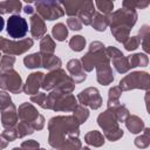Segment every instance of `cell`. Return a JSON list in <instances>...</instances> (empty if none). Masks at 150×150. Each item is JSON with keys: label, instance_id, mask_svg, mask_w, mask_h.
<instances>
[{"label": "cell", "instance_id": "1", "mask_svg": "<svg viewBox=\"0 0 150 150\" xmlns=\"http://www.w3.org/2000/svg\"><path fill=\"white\" fill-rule=\"evenodd\" d=\"M48 143L55 149H81L82 144L79 138L80 124L73 117L54 116L48 122Z\"/></svg>", "mask_w": 150, "mask_h": 150}, {"label": "cell", "instance_id": "2", "mask_svg": "<svg viewBox=\"0 0 150 150\" xmlns=\"http://www.w3.org/2000/svg\"><path fill=\"white\" fill-rule=\"evenodd\" d=\"M97 124L103 130V135L108 141L115 142L122 138L123 130L120 128L118 121L116 120L112 109L107 108V110L101 112L97 117Z\"/></svg>", "mask_w": 150, "mask_h": 150}, {"label": "cell", "instance_id": "3", "mask_svg": "<svg viewBox=\"0 0 150 150\" xmlns=\"http://www.w3.org/2000/svg\"><path fill=\"white\" fill-rule=\"evenodd\" d=\"M77 104V98L71 95V93L61 94L55 89L50 90L46 100V109H50L54 111L71 112Z\"/></svg>", "mask_w": 150, "mask_h": 150}, {"label": "cell", "instance_id": "4", "mask_svg": "<svg viewBox=\"0 0 150 150\" xmlns=\"http://www.w3.org/2000/svg\"><path fill=\"white\" fill-rule=\"evenodd\" d=\"M120 88L122 91H128L131 89H143L149 90L150 88V75L146 71H131L125 75L120 81Z\"/></svg>", "mask_w": 150, "mask_h": 150}, {"label": "cell", "instance_id": "5", "mask_svg": "<svg viewBox=\"0 0 150 150\" xmlns=\"http://www.w3.org/2000/svg\"><path fill=\"white\" fill-rule=\"evenodd\" d=\"M105 54V47L101 41H93L89 45V50L82 56L81 64L84 71H91L94 70L97 62L104 56Z\"/></svg>", "mask_w": 150, "mask_h": 150}, {"label": "cell", "instance_id": "6", "mask_svg": "<svg viewBox=\"0 0 150 150\" xmlns=\"http://www.w3.org/2000/svg\"><path fill=\"white\" fill-rule=\"evenodd\" d=\"M33 39L23 38L19 40H8L0 36V50L8 55H21L33 47Z\"/></svg>", "mask_w": 150, "mask_h": 150}, {"label": "cell", "instance_id": "7", "mask_svg": "<svg viewBox=\"0 0 150 150\" xmlns=\"http://www.w3.org/2000/svg\"><path fill=\"white\" fill-rule=\"evenodd\" d=\"M35 8L38 14L43 20L53 21L55 19L62 18L64 15V11L61 7L57 0H40L35 1Z\"/></svg>", "mask_w": 150, "mask_h": 150}, {"label": "cell", "instance_id": "8", "mask_svg": "<svg viewBox=\"0 0 150 150\" xmlns=\"http://www.w3.org/2000/svg\"><path fill=\"white\" fill-rule=\"evenodd\" d=\"M23 83L19 73L11 68L1 71L0 74V89L9 91L12 94H20L22 91Z\"/></svg>", "mask_w": 150, "mask_h": 150}, {"label": "cell", "instance_id": "9", "mask_svg": "<svg viewBox=\"0 0 150 150\" xmlns=\"http://www.w3.org/2000/svg\"><path fill=\"white\" fill-rule=\"evenodd\" d=\"M8 35L14 40L23 39L28 33V23L25 18L20 16L19 14H13L7 20V28Z\"/></svg>", "mask_w": 150, "mask_h": 150}, {"label": "cell", "instance_id": "10", "mask_svg": "<svg viewBox=\"0 0 150 150\" xmlns=\"http://www.w3.org/2000/svg\"><path fill=\"white\" fill-rule=\"evenodd\" d=\"M108 19H109L110 27L116 26V25H125V26L132 28L137 21V12L121 8L115 12H111L108 15Z\"/></svg>", "mask_w": 150, "mask_h": 150}, {"label": "cell", "instance_id": "11", "mask_svg": "<svg viewBox=\"0 0 150 150\" xmlns=\"http://www.w3.org/2000/svg\"><path fill=\"white\" fill-rule=\"evenodd\" d=\"M77 102L82 105H88L90 109H98L102 105V97L100 95V91L95 87H88L83 89L79 95H77Z\"/></svg>", "mask_w": 150, "mask_h": 150}, {"label": "cell", "instance_id": "12", "mask_svg": "<svg viewBox=\"0 0 150 150\" xmlns=\"http://www.w3.org/2000/svg\"><path fill=\"white\" fill-rule=\"evenodd\" d=\"M95 68H96V80L100 84L108 86L112 83L114 75H112V69L110 66V59L108 57V55H104L97 62Z\"/></svg>", "mask_w": 150, "mask_h": 150}, {"label": "cell", "instance_id": "13", "mask_svg": "<svg viewBox=\"0 0 150 150\" xmlns=\"http://www.w3.org/2000/svg\"><path fill=\"white\" fill-rule=\"evenodd\" d=\"M66 76H67V73L61 67L56 68V69H53V70H49V73L47 75H43L41 88L43 90H48L49 91V90L54 89L61 82V80H63Z\"/></svg>", "mask_w": 150, "mask_h": 150}, {"label": "cell", "instance_id": "14", "mask_svg": "<svg viewBox=\"0 0 150 150\" xmlns=\"http://www.w3.org/2000/svg\"><path fill=\"white\" fill-rule=\"evenodd\" d=\"M43 73L41 71H34L32 74L28 75L26 83L23 84L22 91L27 95H34L39 91V89L41 88V83L43 80Z\"/></svg>", "mask_w": 150, "mask_h": 150}, {"label": "cell", "instance_id": "15", "mask_svg": "<svg viewBox=\"0 0 150 150\" xmlns=\"http://www.w3.org/2000/svg\"><path fill=\"white\" fill-rule=\"evenodd\" d=\"M67 70L75 83H81L87 79V74L82 68L81 61L77 59H71L67 62Z\"/></svg>", "mask_w": 150, "mask_h": 150}, {"label": "cell", "instance_id": "16", "mask_svg": "<svg viewBox=\"0 0 150 150\" xmlns=\"http://www.w3.org/2000/svg\"><path fill=\"white\" fill-rule=\"evenodd\" d=\"M19 121L18 117V110L14 103H11L8 107L1 110V124L5 129L14 128Z\"/></svg>", "mask_w": 150, "mask_h": 150}, {"label": "cell", "instance_id": "17", "mask_svg": "<svg viewBox=\"0 0 150 150\" xmlns=\"http://www.w3.org/2000/svg\"><path fill=\"white\" fill-rule=\"evenodd\" d=\"M95 13L94 8V1L93 0H81V6L77 13V18L84 26H90L93 15Z\"/></svg>", "mask_w": 150, "mask_h": 150}, {"label": "cell", "instance_id": "18", "mask_svg": "<svg viewBox=\"0 0 150 150\" xmlns=\"http://www.w3.org/2000/svg\"><path fill=\"white\" fill-rule=\"evenodd\" d=\"M29 23H30V34H32L33 39H41L46 34V32H47L46 23H45L43 19L38 13L30 15Z\"/></svg>", "mask_w": 150, "mask_h": 150}, {"label": "cell", "instance_id": "19", "mask_svg": "<svg viewBox=\"0 0 150 150\" xmlns=\"http://www.w3.org/2000/svg\"><path fill=\"white\" fill-rule=\"evenodd\" d=\"M16 110H18V117L20 121H26L32 123L39 116L38 109L32 103H28V102L21 103Z\"/></svg>", "mask_w": 150, "mask_h": 150}, {"label": "cell", "instance_id": "20", "mask_svg": "<svg viewBox=\"0 0 150 150\" xmlns=\"http://www.w3.org/2000/svg\"><path fill=\"white\" fill-rule=\"evenodd\" d=\"M22 8L20 0H4L0 1V15L2 14H19Z\"/></svg>", "mask_w": 150, "mask_h": 150}, {"label": "cell", "instance_id": "21", "mask_svg": "<svg viewBox=\"0 0 150 150\" xmlns=\"http://www.w3.org/2000/svg\"><path fill=\"white\" fill-rule=\"evenodd\" d=\"M124 122H125L127 129L131 134H139V132H142V130L145 127L144 121L136 115H129Z\"/></svg>", "mask_w": 150, "mask_h": 150}, {"label": "cell", "instance_id": "22", "mask_svg": "<svg viewBox=\"0 0 150 150\" xmlns=\"http://www.w3.org/2000/svg\"><path fill=\"white\" fill-rule=\"evenodd\" d=\"M90 26L97 32H104L107 29V27L109 26L108 15H104V14L95 11L93 19H91V22H90Z\"/></svg>", "mask_w": 150, "mask_h": 150}, {"label": "cell", "instance_id": "23", "mask_svg": "<svg viewBox=\"0 0 150 150\" xmlns=\"http://www.w3.org/2000/svg\"><path fill=\"white\" fill-rule=\"evenodd\" d=\"M111 34L115 38V40L117 42L123 43L129 36H130V30L131 28L125 26V25H116V26H111L110 27Z\"/></svg>", "mask_w": 150, "mask_h": 150}, {"label": "cell", "instance_id": "24", "mask_svg": "<svg viewBox=\"0 0 150 150\" xmlns=\"http://www.w3.org/2000/svg\"><path fill=\"white\" fill-rule=\"evenodd\" d=\"M104 135L101 134L100 131L97 130H91L89 132H87L84 135V142L90 145V146H95V148H98V146H102L104 144Z\"/></svg>", "mask_w": 150, "mask_h": 150}, {"label": "cell", "instance_id": "25", "mask_svg": "<svg viewBox=\"0 0 150 150\" xmlns=\"http://www.w3.org/2000/svg\"><path fill=\"white\" fill-rule=\"evenodd\" d=\"M42 57V64L41 67L48 69V70H53L56 68H60L62 64V61L59 56L54 55V54H41Z\"/></svg>", "mask_w": 150, "mask_h": 150}, {"label": "cell", "instance_id": "26", "mask_svg": "<svg viewBox=\"0 0 150 150\" xmlns=\"http://www.w3.org/2000/svg\"><path fill=\"white\" fill-rule=\"evenodd\" d=\"M63 6L64 14L68 16H76L81 6V0H57Z\"/></svg>", "mask_w": 150, "mask_h": 150}, {"label": "cell", "instance_id": "27", "mask_svg": "<svg viewBox=\"0 0 150 150\" xmlns=\"http://www.w3.org/2000/svg\"><path fill=\"white\" fill-rule=\"evenodd\" d=\"M130 68H136V67H146L149 63V57L146 54L143 53H135L132 55L127 56Z\"/></svg>", "mask_w": 150, "mask_h": 150}, {"label": "cell", "instance_id": "28", "mask_svg": "<svg viewBox=\"0 0 150 150\" xmlns=\"http://www.w3.org/2000/svg\"><path fill=\"white\" fill-rule=\"evenodd\" d=\"M111 60H112L114 68L120 74H125V73H128L131 69L130 68V64H129V61H128V57L124 56L123 54L122 55H118L116 57H112Z\"/></svg>", "mask_w": 150, "mask_h": 150}, {"label": "cell", "instance_id": "29", "mask_svg": "<svg viewBox=\"0 0 150 150\" xmlns=\"http://www.w3.org/2000/svg\"><path fill=\"white\" fill-rule=\"evenodd\" d=\"M122 95V89L120 88V86H114L109 89L108 91V102L107 105L109 109H114L116 105H118L120 102V97Z\"/></svg>", "mask_w": 150, "mask_h": 150}, {"label": "cell", "instance_id": "30", "mask_svg": "<svg viewBox=\"0 0 150 150\" xmlns=\"http://www.w3.org/2000/svg\"><path fill=\"white\" fill-rule=\"evenodd\" d=\"M55 41L53 40V38L48 34H45L41 38L40 41V53L41 54H54L55 52Z\"/></svg>", "mask_w": 150, "mask_h": 150}, {"label": "cell", "instance_id": "31", "mask_svg": "<svg viewBox=\"0 0 150 150\" xmlns=\"http://www.w3.org/2000/svg\"><path fill=\"white\" fill-rule=\"evenodd\" d=\"M23 64L28 69H34V68L41 67V64H42L41 53L36 52V53H33V54H29V55L25 56L23 57Z\"/></svg>", "mask_w": 150, "mask_h": 150}, {"label": "cell", "instance_id": "32", "mask_svg": "<svg viewBox=\"0 0 150 150\" xmlns=\"http://www.w3.org/2000/svg\"><path fill=\"white\" fill-rule=\"evenodd\" d=\"M138 36L141 39L143 50L146 54L150 53V27L148 25H143L138 32Z\"/></svg>", "mask_w": 150, "mask_h": 150}, {"label": "cell", "instance_id": "33", "mask_svg": "<svg viewBox=\"0 0 150 150\" xmlns=\"http://www.w3.org/2000/svg\"><path fill=\"white\" fill-rule=\"evenodd\" d=\"M54 89L57 90L61 94H70L75 89V82L69 75H67L63 80H61V82Z\"/></svg>", "mask_w": 150, "mask_h": 150}, {"label": "cell", "instance_id": "34", "mask_svg": "<svg viewBox=\"0 0 150 150\" xmlns=\"http://www.w3.org/2000/svg\"><path fill=\"white\" fill-rule=\"evenodd\" d=\"M71 112H73V117L76 120L79 124H83L89 117V109L86 105H82L80 103L75 107V109Z\"/></svg>", "mask_w": 150, "mask_h": 150}, {"label": "cell", "instance_id": "35", "mask_svg": "<svg viewBox=\"0 0 150 150\" xmlns=\"http://www.w3.org/2000/svg\"><path fill=\"white\" fill-rule=\"evenodd\" d=\"M150 0H123L122 7L124 9L129 11H136V9H144L149 6Z\"/></svg>", "mask_w": 150, "mask_h": 150}, {"label": "cell", "instance_id": "36", "mask_svg": "<svg viewBox=\"0 0 150 150\" xmlns=\"http://www.w3.org/2000/svg\"><path fill=\"white\" fill-rule=\"evenodd\" d=\"M52 35H53V38L56 41H64L66 38L68 36V27L64 23L59 22V23H56V25L53 26V28H52Z\"/></svg>", "mask_w": 150, "mask_h": 150}, {"label": "cell", "instance_id": "37", "mask_svg": "<svg viewBox=\"0 0 150 150\" xmlns=\"http://www.w3.org/2000/svg\"><path fill=\"white\" fill-rule=\"evenodd\" d=\"M15 130H16V134H18V138H22L25 136L32 135L35 131L33 125H32V123L26 122V121L18 122L16 125H15Z\"/></svg>", "mask_w": 150, "mask_h": 150}, {"label": "cell", "instance_id": "38", "mask_svg": "<svg viewBox=\"0 0 150 150\" xmlns=\"http://www.w3.org/2000/svg\"><path fill=\"white\" fill-rule=\"evenodd\" d=\"M142 131H143V134L135 138V145L137 148L144 149L150 145V129L144 127V129Z\"/></svg>", "mask_w": 150, "mask_h": 150}, {"label": "cell", "instance_id": "39", "mask_svg": "<svg viewBox=\"0 0 150 150\" xmlns=\"http://www.w3.org/2000/svg\"><path fill=\"white\" fill-rule=\"evenodd\" d=\"M96 8L100 13L104 15H109L114 9V1L112 0H95Z\"/></svg>", "mask_w": 150, "mask_h": 150}, {"label": "cell", "instance_id": "40", "mask_svg": "<svg viewBox=\"0 0 150 150\" xmlns=\"http://www.w3.org/2000/svg\"><path fill=\"white\" fill-rule=\"evenodd\" d=\"M69 47L74 52H81L86 47V39L82 35H74L69 40Z\"/></svg>", "mask_w": 150, "mask_h": 150}, {"label": "cell", "instance_id": "41", "mask_svg": "<svg viewBox=\"0 0 150 150\" xmlns=\"http://www.w3.org/2000/svg\"><path fill=\"white\" fill-rule=\"evenodd\" d=\"M112 110H114L115 117H116V120H117L118 122H124V121L127 120V117L130 115L128 108H127L124 104H122V103H120L118 105H116Z\"/></svg>", "mask_w": 150, "mask_h": 150}, {"label": "cell", "instance_id": "42", "mask_svg": "<svg viewBox=\"0 0 150 150\" xmlns=\"http://www.w3.org/2000/svg\"><path fill=\"white\" fill-rule=\"evenodd\" d=\"M14 63H15V56L5 54L1 56V60H0V70L4 71L7 69H11V68H13Z\"/></svg>", "mask_w": 150, "mask_h": 150}, {"label": "cell", "instance_id": "43", "mask_svg": "<svg viewBox=\"0 0 150 150\" xmlns=\"http://www.w3.org/2000/svg\"><path fill=\"white\" fill-rule=\"evenodd\" d=\"M124 48L128 50V52H132L135 50L136 48H138V46L141 45V39L138 35H135V36H129L124 42Z\"/></svg>", "mask_w": 150, "mask_h": 150}, {"label": "cell", "instance_id": "44", "mask_svg": "<svg viewBox=\"0 0 150 150\" xmlns=\"http://www.w3.org/2000/svg\"><path fill=\"white\" fill-rule=\"evenodd\" d=\"M46 100H47V95L45 93H36L34 95H30V102L36 103L38 105H40L41 108L46 109Z\"/></svg>", "mask_w": 150, "mask_h": 150}, {"label": "cell", "instance_id": "45", "mask_svg": "<svg viewBox=\"0 0 150 150\" xmlns=\"http://www.w3.org/2000/svg\"><path fill=\"white\" fill-rule=\"evenodd\" d=\"M67 27L71 30H80L82 28V22L77 16H69L67 19Z\"/></svg>", "mask_w": 150, "mask_h": 150}, {"label": "cell", "instance_id": "46", "mask_svg": "<svg viewBox=\"0 0 150 150\" xmlns=\"http://www.w3.org/2000/svg\"><path fill=\"white\" fill-rule=\"evenodd\" d=\"M11 103H13V102H12V98H11L9 93L6 91V90H0V110L5 109Z\"/></svg>", "mask_w": 150, "mask_h": 150}, {"label": "cell", "instance_id": "47", "mask_svg": "<svg viewBox=\"0 0 150 150\" xmlns=\"http://www.w3.org/2000/svg\"><path fill=\"white\" fill-rule=\"evenodd\" d=\"M9 142H13L18 138V134H16V130H15V127L14 128H8V129H5L2 132H1Z\"/></svg>", "mask_w": 150, "mask_h": 150}, {"label": "cell", "instance_id": "48", "mask_svg": "<svg viewBox=\"0 0 150 150\" xmlns=\"http://www.w3.org/2000/svg\"><path fill=\"white\" fill-rule=\"evenodd\" d=\"M20 148L27 149V150H33V149H39L40 148V144L35 139H28V141H23L21 143Z\"/></svg>", "mask_w": 150, "mask_h": 150}, {"label": "cell", "instance_id": "49", "mask_svg": "<svg viewBox=\"0 0 150 150\" xmlns=\"http://www.w3.org/2000/svg\"><path fill=\"white\" fill-rule=\"evenodd\" d=\"M45 117L41 115V114H39V116L32 122V125H33V128H34V130H42L43 129V127H45Z\"/></svg>", "mask_w": 150, "mask_h": 150}, {"label": "cell", "instance_id": "50", "mask_svg": "<svg viewBox=\"0 0 150 150\" xmlns=\"http://www.w3.org/2000/svg\"><path fill=\"white\" fill-rule=\"evenodd\" d=\"M105 54H107L108 57L111 60L112 57H116V56H118V55H122L123 53H122L118 48H116V47H114V46H109V47L105 48Z\"/></svg>", "mask_w": 150, "mask_h": 150}, {"label": "cell", "instance_id": "51", "mask_svg": "<svg viewBox=\"0 0 150 150\" xmlns=\"http://www.w3.org/2000/svg\"><path fill=\"white\" fill-rule=\"evenodd\" d=\"M8 143H9V141L2 134H0V149H5L8 145Z\"/></svg>", "mask_w": 150, "mask_h": 150}, {"label": "cell", "instance_id": "52", "mask_svg": "<svg viewBox=\"0 0 150 150\" xmlns=\"http://www.w3.org/2000/svg\"><path fill=\"white\" fill-rule=\"evenodd\" d=\"M23 12H25L26 14L32 15V14H34V8H33L32 6H29V5H27V6L23 7Z\"/></svg>", "mask_w": 150, "mask_h": 150}, {"label": "cell", "instance_id": "53", "mask_svg": "<svg viewBox=\"0 0 150 150\" xmlns=\"http://www.w3.org/2000/svg\"><path fill=\"white\" fill-rule=\"evenodd\" d=\"M4 27H5V20H4L2 16L0 15V32L4 29Z\"/></svg>", "mask_w": 150, "mask_h": 150}, {"label": "cell", "instance_id": "54", "mask_svg": "<svg viewBox=\"0 0 150 150\" xmlns=\"http://www.w3.org/2000/svg\"><path fill=\"white\" fill-rule=\"evenodd\" d=\"M23 1H26V2H28V4H30V2H33V1H35V0H23Z\"/></svg>", "mask_w": 150, "mask_h": 150}, {"label": "cell", "instance_id": "55", "mask_svg": "<svg viewBox=\"0 0 150 150\" xmlns=\"http://www.w3.org/2000/svg\"><path fill=\"white\" fill-rule=\"evenodd\" d=\"M35 1H40V0H35Z\"/></svg>", "mask_w": 150, "mask_h": 150}, {"label": "cell", "instance_id": "56", "mask_svg": "<svg viewBox=\"0 0 150 150\" xmlns=\"http://www.w3.org/2000/svg\"><path fill=\"white\" fill-rule=\"evenodd\" d=\"M0 74H1V70H0Z\"/></svg>", "mask_w": 150, "mask_h": 150}, {"label": "cell", "instance_id": "57", "mask_svg": "<svg viewBox=\"0 0 150 150\" xmlns=\"http://www.w3.org/2000/svg\"><path fill=\"white\" fill-rule=\"evenodd\" d=\"M0 52H1V50H0ZM0 56H1V54H0Z\"/></svg>", "mask_w": 150, "mask_h": 150}, {"label": "cell", "instance_id": "58", "mask_svg": "<svg viewBox=\"0 0 150 150\" xmlns=\"http://www.w3.org/2000/svg\"><path fill=\"white\" fill-rule=\"evenodd\" d=\"M112 1H114V0H112Z\"/></svg>", "mask_w": 150, "mask_h": 150}]
</instances>
